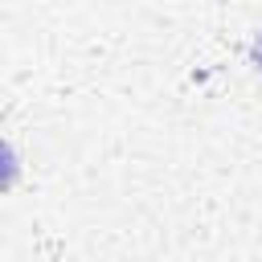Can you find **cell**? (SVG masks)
<instances>
[{"label": "cell", "mask_w": 262, "mask_h": 262, "mask_svg": "<svg viewBox=\"0 0 262 262\" xmlns=\"http://www.w3.org/2000/svg\"><path fill=\"white\" fill-rule=\"evenodd\" d=\"M16 176H20V156H16V143L4 139V188L8 192L16 188Z\"/></svg>", "instance_id": "6da1fadb"}, {"label": "cell", "mask_w": 262, "mask_h": 262, "mask_svg": "<svg viewBox=\"0 0 262 262\" xmlns=\"http://www.w3.org/2000/svg\"><path fill=\"white\" fill-rule=\"evenodd\" d=\"M246 61H250V70L262 78V25L254 29V37H250V45H246Z\"/></svg>", "instance_id": "7a4b0ae2"}]
</instances>
